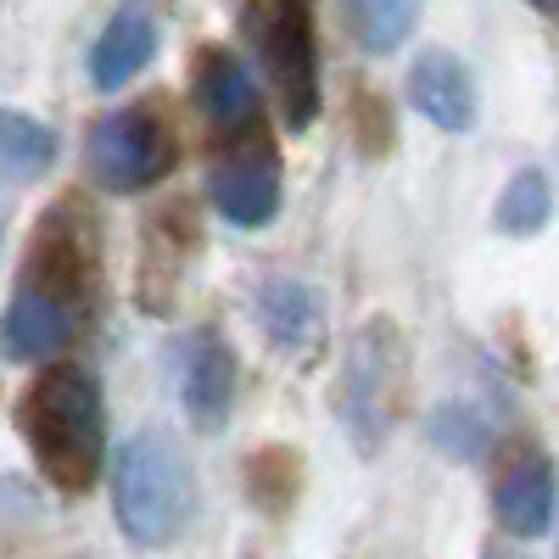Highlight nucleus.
<instances>
[{"instance_id": "4", "label": "nucleus", "mask_w": 559, "mask_h": 559, "mask_svg": "<svg viewBox=\"0 0 559 559\" xmlns=\"http://www.w3.org/2000/svg\"><path fill=\"white\" fill-rule=\"evenodd\" d=\"M241 28L258 57V73L286 129H313L319 118V39L313 0H241Z\"/></svg>"}, {"instance_id": "17", "label": "nucleus", "mask_w": 559, "mask_h": 559, "mask_svg": "<svg viewBox=\"0 0 559 559\" xmlns=\"http://www.w3.org/2000/svg\"><path fill=\"white\" fill-rule=\"evenodd\" d=\"M431 442L437 448H448L453 459H476L481 448H487V426L464 408V403H448L437 419H431Z\"/></svg>"}, {"instance_id": "7", "label": "nucleus", "mask_w": 559, "mask_h": 559, "mask_svg": "<svg viewBox=\"0 0 559 559\" xmlns=\"http://www.w3.org/2000/svg\"><path fill=\"white\" fill-rule=\"evenodd\" d=\"M397 364H403V336L392 319H364L347 358H342V419L358 437L364 453H376V442L392 426V386H397Z\"/></svg>"}, {"instance_id": "10", "label": "nucleus", "mask_w": 559, "mask_h": 559, "mask_svg": "<svg viewBox=\"0 0 559 559\" xmlns=\"http://www.w3.org/2000/svg\"><path fill=\"white\" fill-rule=\"evenodd\" d=\"M554 503H559V476L554 459L526 448L492 487V515L509 537H543L554 526Z\"/></svg>"}, {"instance_id": "9", "label": "nucleus", "mask_w": 559, "mask_h": 559, "mask_svg": "<svg viewBox=\"0 0 559 559\" xmlns=\"http://www.w3.org/2000/svg\"><path fill=\"white\" fill-rule=\"evenodd\" d=\"M191 102H197V112L213 134H236V129L258 123V84H252L247 62L236 51H224V45H213V51L197 57Z\"/></svg>"}, {"instance_id": "5", "label": "nucleus", "mask_w": 559, "mask_h": 559, "mask_svg": "<svg viewBox=\"0 0 559 559\" xmlns=\"http://www.w3.org/2000/svg\"><path fill=\"white\" fill-rule=\"evenodd\" d=\"M179 163V134L168 102H134L123 112H107L90 129V174L112 197H140L163 185Z\"/></svg>"}, {"instance_id": "16", "label": "nucleus", "mask_w": 559, "mask_h": 559, "mask_svg": "<svg viewBox=\"0 0 559 559\" xmlns=\"http://www.w3.org/2000/svg\"><path fill=\"white\" fill-rule=\"evenodd\" d=\"M0 163L12 174H45L57 163V134L28 112H0Z\"/></svg>"}, {"instance_id": "11", "label": "nucleus", "mask_w": 559, "mask_h": 559, "mask_svg": "<svg viewBox=\"0 0 559 559\" xmlns=\"http://www.w3.org/2000/svg\"><path fill=\"white\" fill-rule=\"evenodd\" d=\"M408 102L414 112L448 129V134H464L476 129V79L453 51H419L414 68H408Z\"/></svg>"}, {"instance_id": "8", "label": "nucleus", "mask_w": 559, "mask_h": 559, "mask_svg": "<svg viewBox=\"0 0 559 559\" xmlns=\"http://www.w3.org/2000/svg\"><path fill=\"white\" fill-rule=\"evenodd\" d=\"M179 397L197 431H218L236 408V353L218 331H197L179 347Z\"/></svg>"}, {"instance_id": "18", "label": "nucleus", "mask_w": 559, "mask_h": 559, "mask_svg": "<svg viewBox=\"0 0 559 559\" xmlns=\"http://www.w3.org/2000/svg\"><path fill=\"white\" fill-rule=\"evenodd\" d=\"M532 7H543V12H559V0H532Z\"/></svg>"}, {"instance_id": "14", "label": "nucleus", "mask_w": 559, "mask_h": 559, "mask_svg": "<svg viewBox=\"0 0 559 559\" xmlns=\"http://www.w3.org/2000/svg\"><path fill=\"white\" fill-rule=\"evenodd\" d=\"M548 213H554V185H548V174H543V168H515V174H509V185L498 191L492 224L503 229V236L526 241V236H537V229L548 224Z\"/></svg>"}, {"instance_id": "1", "label": "nucleus", "mask_w": 559, "mask_h": 559, "mask_svg": "<svg viewBox=\"0 0 559 559\" xmlns=\"http://www.w3.org/2000/svg\"><path fill=\"white\" fill-rule=\"evenodd\" d=\"M102 297V229L96 213L79 197H62L51 213L39 218L23 274L12 286V302L0 313V353L34 364L62 353L79 331L90 308Z\"/></svg>"}, {"instance_id": "2", "label": "nucleus", "mask_w": 559, "mask_h": 559, "mask_svg": "<svg viewBox=\"0 0 559 559\" xmlns=\"http://www.w3.org/2000/svg\"><path fill=\"white\" fill-rule=\"evenodd\" d=\"M17 431L39 464V476L57 492H90L107 464V403L102 381L84 364L39 369L17 403Z\"/></svg>"}, {"instance_id": "13", "label": "nucleus", "mask_w": 559, "mask_h": 559, "mask_svg": "<svg viewBox=\"0 0 559 559\" xmlns=\"http://www.w3.org/2000/svg\"><path fill=\"white\" fill-rule=\"evenodd\" d=\"M152 57H157V17L146 0H123L112 23L102 28L96 51H90V79H96V90H123L134 73H146Z\"/></svg>"}, {"instance_id": "15", "label": "nucleus", "mask_w": 559, "mask_h": 559, "mask_svg": "<svg viewBox=\"0 0 559 559\" xmlns=\"http://www.w3.org/2000/svg\"><path fill=\"white\" fill-rule=\"evenodd\" d=\"M342 7H347V23L369 57H392L419 28V0H342Z\"/></svg>"}, {"instance_id": "3", "label": "nucleus", "mask_w": 559, "mask_h": 559, "mask_svg": "<svg viewBox=\"0 0 559 559\" xmlns=\"http://www.w3.org/2000/svg\"><path fill=\"white\" fill-rule=\"evenodd\" d=\"M112 515L129 543L168 548L197 521V471L163 431H140L112 459Z\"/></svg>"}, {"instance_id": "12", "label": "nucleus", "mask_w": 559, "mask_h": 559, "mask_svg": "<svg viewBox=\"0 0 559 559\" xmlns=\"http://www.w3.org/2000/svg\"><path fill=\"white\" fill-rule=\"evenodd\" d=\"M258 324L280 353L308 358L324 342V302H319V292L308 286V280L280 274V280H263L258 286Z\"/></svg>"}, {"instance_id": "6", "label": "nucleus", "mask_w": 559, "mask_h": 559, "mask_svg": "<svg viewBox=\"0 0 559 559\" xmlns=\"http://www.w3.org/2000/svg\"><path fill=\"white\" fill-rule=\"evenodd\" d=\"M280 191H286V179H280V152L263 134V118L236 134H218V152L207 157V202L224 224L236 229L274 224Z\"/></svg>"}]
</instances>
